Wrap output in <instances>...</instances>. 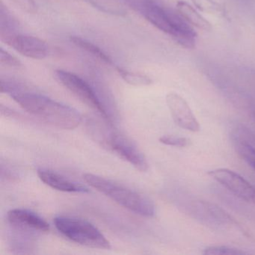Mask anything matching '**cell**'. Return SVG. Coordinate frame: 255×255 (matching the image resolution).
Segmentation results:
<instances>
[{"label": "cell", "instance_id": "cell-1", "mask_svg": "<svg viewBox=\"0 0 255 255\" xmlns=\"http://www.w3.org/2000/svg\"><path fill=\"white\" fill-rule=\"evenodd\" d=\"M124 2L153 26L170 35L179 45L190 50L195 48L197 33L178 11L162 6L156 0H124Z\"/></svg>", "mask_w": 255, "mask_h": 255}, {"label": "cell", "instance_id": "cell-2", "mask_svg": "<svg viewBox=\"0 0 255 255\" xmlns=\"http://www.w3.org/2000/svg\"><path fill=\"white\" fill-rule=\"evenodd\" d=\"M11 97L23 110L59 129H75L83 120L78 110L39 94L23 91Z\"/></svg>", "mask_w": 255, "mask_h": 255}, {"label": "cell", "instance_id": "cell-3", "mask_svg": "<svg viewBox=\"0 0 255 255\" xmlns=\"http://www.w3.org/2000/svg\"><path fill=\"white\" fill-rule=\"evenodd\" d=\"M83 178L92 188L135 214L153 217L156 213L153 201L142 194L96 174L86 173Z\"/></svg>", "mask_w": 255, "mask_h": 255}, {"label": "cell", "instance_id": "cell-4", "mask_svg": "<svg viewBox=\"0 0 255 255\" xmlns=\"http://www.w3.org/2000/svg\"><path fill=\"white\" fill-rule=\"evenodd\" d=\"M56 229L68 240L77 244L93 249H111L110 241L95 225L88 221L70 216H56Z\"/></svg>", "mask_w": 255, "mask_h": 255}, {"label": "cell", "instance_id": "cell-5", "mask_svg": "<svg viewBox=\"0 0 255 255\" xmlns=\"http://www.w3.org/2000/svg\"><path fill=\"white\" fill-rule=\"evenodd\" d=\"M54 77L62 86L68 89L83 104L98 112L107 122L112 123L111 117L105 105L101 101L95 89L87 81L74 73L64 70H56L54 72Z\"/></svg>", "mask_w": 255, "mask_h": 255}, {"label": "cell", "instance_id": "cell-6", "mask_svg": "<svg viewBox=\"0 0 255 255\" xmlns=\"http://www.w3.org/2000/svg\"><path fill=\"white\" fill-rule=\"evenodd\" d=\"M104 142L110 150L136 169L142 172L148 169V163L144 155L126 137L119 134L111 133Z\"/></svg>", "mask_w": 255, "mask_h": 255}, {"label": "cell", "instance_id": "cell-7", "mask_svg": "<svg viewBox=\"0 0 255 255\" xmlns=\"http://www.w3.org/2000/svg\"><path fill=\"white\" fill-rule=\"evenodd\" d=\"M208 174L239 198L247 202L255 203V187L235 171L217 168L209 171Z\"/></svg>", "mask_w": 255, "mask_h": 255}, {"label": "cell", "instance_id": "cell-8", "mask_svg": "<svg viewBox=\"0 0 255 255\" xmlns=\"http://www.w3.org/2000/svg\"><path fill=\"white\" fill-rule=\"evenodd\" d=\"M166 103L174 123L182 129L196 132L200 131L199 122L186 100L175 92L166 95Z\"/></svg>", "mask_w": 255, "mask_h": 255}, {"label": "cell", "instance_id": "cell-9", "mask_svg": "<svg viewBox=\"0 0 255 255\" xmlns=\"http://www.w3.org/2000/svg\"><path fill=\"white\" fill-rule=\"evenodd\" d=\"M1 40L26 57L43 59L48 55V46L45 41L37 37L16 33Z\"/></svg>", "mask_w": 255, "mask_h": 255}, {"label": "cell", "instance_id": "cell-10", "mask_svg": "<svg viewBox=\"0 0 255 255\" xmlns=\"http://www.w3.org/2000/svg\"><path fill=\"white\" fill-rule=\"evenodd\" d=\"M191 212L197 219L213 226L237 225V222L225 210L216 204L207 201H199L192 203Z\"/></svg>", "mask_w": 255, "mask_h": 255}, {"label": "cell", "instance_id": "cell-11", "mask_svg": "<svg viewBox=\"0 0 255 255\" xmlns=\"http://www.w3.org/2000/svg\"><path fill=\"white\" fill-rule=\"evenodd\" d=\"M7 219L14 228L33 232L47 233L50 225L41 216L27 209L15 208L7 213Z\"/></svg>", "mask_w": 255, "mask_h": 255}, {"label": "cell", "instance_id": "cell-12", "mask_svg": "<svg viewBox=\"0 0 255 255\" xmlns=\"http://www.w3.org/2000/svg\"><path fill=\"white\" fill-rule=\"evenodd\" d=\"M40 180L47 186L56 190L74 193H88L89 188L86 186L71 181L61 174L47 168H38L37 171Z\"/></svg>", "mask_w": 255, "mask_h": 255}, {"label": "cell", "instance_id": "cell-13", "mask_svg": "<svg viewBox=\"0 0 255 255\" xmlns=\"http://www.w3.org/2000/svg\"><path fill=\"white\" fill-rule=\"evenodd\" d=\"M177 11L192 26L207 32L211 30V23L185 1L177 2Z\"/></svg>", "mask_w": 255, "mask_h": 255}, {"label": "cell", "instance_id": "cell-14", "mask_svg": "<svg viewBox=\"0 0 255 255\" xmlns=\"http://www.w3.org/2000/svg\"><path fill=\"white\" fill-rule=\"evenodd\" d=\"M18 20L11 14L3 2H0V37L1 39L13 34L18 33Z\"/></svg>", "mask_w": 255, "mask_h": 255}, {"label": "cell", "instance_id": "cell-15", "mask_svg": "<svg viewBox=\"0 0 255 255\" xmlns=\"http://www.w3.org/2000/svg\"><path fill=\"white\" fill-rule=\"evenodd\" d=\"M70 40L76 47L85 50L89 54L99 59L101 62H104L107 65H113L111 58L96 44H93L86 38H81V37L71 36Z\"/></svg>", "mask_w": 255, "mask_h": 255}, {"label": "cell", "instance_id": "cell-16", "mask_svg": "<svg viewBox=\"0 0 255 255\" xmlns=\"http://www.w3.org/2000/svg\"><path fill=\"white\" fill-rule=\"evenodd\" d=\"M193 5L201 12L218 17H226V8L223 4L215 0H191Z\"/></svg>", "mask_w": 255, "mask_h": 255}, {"label": "cell", "instance_id": "cell-17", "mask_svg": "<svg viewBox=\"0 0 255 255\" xmlns=\"http://www.w3.org/2000/svg\"><path fill=\"white\" fill-rule=\"evenodd\" d=\"M236 150L242 159H244L255 171V149L238 138H232Z\"/></svg>", "mask_w": 255, "mask_h": 255}, {"label": "cell", "instance_id": "cell-18", "mask_svg": "<svg viewBox=\"0 0 255 255\" xmlns=\"http://www.w3.org/2000/svg\"><path fill=\"white\" fill-rule=\"evenodd\" d=\"M117 70L121 77L128 84L135 86H147L152 83L151 79L144 74L130 72L120 68H118Z\"/></svg>", "mask_w": 255, "mask_h": 255}, {"label": "cell", "instance_id": "cell-19", "mask_svg": "<svg viewBox=\"0 0 255 255\" xmlns=\"http://www.w3.org/2000/svg\"><path fill=\"white\" fill-rule=\"evenodd\" d=\"M203 254L206 255H244L246 253L240 249H236V248L224 246H214L206 248Z\"/></svg>", "mask_w": 255, "mask_h": 255}, {"label": "cell", "instance_id": "cell-20", "mask_svg": "<svg viewBox=\"0 0 255 255\" xmlns=\"http://www.w3.org/2000/svg\"><path fill=\"white\" fill-rule=\"evenodd\" d=\"M232 138L242 140L255 149V133L247 128L240 126L236 128L233 132Z\"/></svg>", "mask_w": 255, "mask_h": 255}, {"label": "cell", "instance_id": "cell-21", "mask_svg": "<svg viewBox=\"0 0 255 255\" xmlns=\"http://www.w3.org/2000/svg\"><path fill=\"white\" fill-rule=\"evenodd\" d=\"M0 62L2 66L7 67V68H15V69H20L23 68V65L19 59L8 52L4 50L3 49H1L0 50Z\"/></svg>", "mask_w": 255, "mask_h": 255}, {"label": "cell", "instance_id": "cell-22", "mask_svg": "<svg viewBox=\"0 0 255 255\" xmlns=\"http://www.w3.org/2000/svg\"><path fill=\"white\" fill-rule=\"evenodd\" d=\"M159 141L165 145L173 146V147H184L189 145V141L184 137L176 136V135H163L159 138Z\"/></svg>", "mask_w": 255, "mask_h": 255}, {"label": "cell", "instance_id": "cell-23", "mask_svg": "<svg viewBox=\"0 0 255 255\" xmlns=\"http://www.w3.org/2000/svg\"><path fill=\"white\" fill-rule=\"evenodd\" d=\"M10 1L25 12L29 14L36 12L37 5L35 0H10Z\"/></svg>", "mask_w": 255, "mask_h": 255}]
</instances>
